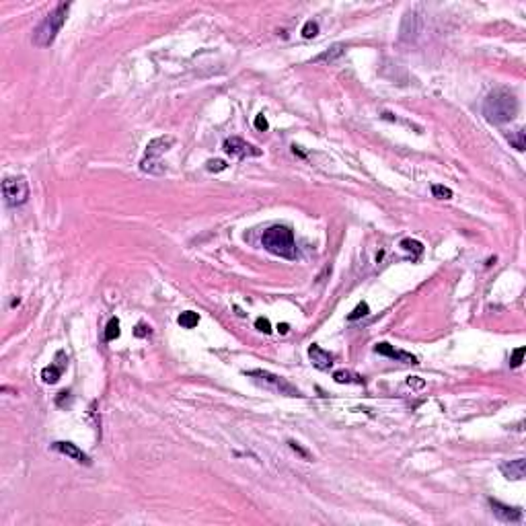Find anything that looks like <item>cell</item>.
Returning a JSON list of instances; mask_svg holds the SVG:
<instances>
[{
  "label": "cell",
  "mask_w": 526,
  "mask_h": 526,
  "mask_svg": "<svg viewBox=\"0 0 526 526\" xmlns=\"http://www.w3.org/2000/svg\"><path fill=\"white\" fill-rule=\"evenodd\" d=\"M518 109H520V105H518L516 95L506 86L493 88L489 95L485 97V101H483V115H485V119L489 123H496V126L512 121L518 115Z\"/></svg>",
  "instance_id": "6da1fadb"
},
{
  "label": "cell",
  "mask_w": 526,
  "mask_h": 526,
  "mask_svg": "<svg viewBox=\"0 0 526 526\" xmlns=\"http://www.w3.org/2000/svg\"><path fill=\"white\" fill-rule=\"evenodd\" d=\"M261 245L265 251H269L277 257H284V259H296V255H298L294 230L286 224H275V226H269L267 230H263Z\"/></svg>",
  "instance_id": "7a4b0ae2"
},
{
  "label": "cell",
  "mask_w": 526,
  "mask_h": 526,
  "mask_svg": "<svg viewBox=\"0 0 526 526\" xmlns=\"http://www.w3.org/2000/svg\"><path fill=\"white\" fill-rule=\"evenodd\" d=\"M68 11H70V3H58V5L54 7V11H50V13L43 17V21H41V23L35 27V31H33V43H35L37 47H50V45L56 41L62 25L66 23Z\"/></svg>",
  "instance_id": "3957f363"
},
{
  "label": "cell",
  "mask_w": 526,
  "mask_h": 526,
  "mask_svg": "<svg viewBox=\"0 0 526 526\" xmlns=\"http://www.w3.org/2000/svg\"><path fill=\"white\" fill-rule=\"evenodd\" d=\"M173 144H175L173 136H159V138L150 140L146 146V152H144V159L140 161V169L150 175H163L165 167L161 163V154H165Z\"/></svg>",
  "instance_id": "277c9868"
},
{
  "label": "cell",
  "mask_w": 526,
  "mask_h": 526,
  "mask_svg": "<svg viewBox=\"0 0 526 526\" xmlns=\"http://www.w3.org/2000/svg\"><path fill=\"white\" fill-rule=\"evenodd\" d=\"M245 374L255 378L259 385H263L265 389H269L273 393H280V395H286V397H302L300 391L294 385H290L286 378L277 376L273 372H267V370H249V372H245Z\"/></svg>",
  "instance_id": "5b68a950"
},
{
  "label": "cell",
  "mask_w": 526,
  "mask_h": 526,
  "mask_svg": "<svg viewBox=\"0 0 526 526\" xmlns=\"http://www.w3.org/2000/svg\"><path fill=\"white\" fill-rule=\"evenodd\" d=\"M29 181L25 177H5L3 181V196H5V204L11 206V208H17V206H23L27 200H29Z\"/></svg>",
  "instance_id": "8992f818"
},
{
  "label": "cell",
  "mask_w": 526,
  "mask_h": 526,
  "mask_svg": "<svg viewBox=\"0 0 526 526\" xmlns=\"http://www.w3.org/2000/svg\"><path fill=\"white\" fill-rule=\"evenodd\" d=\"M222 150L230 157H238V159H247V157H261V148L245 142L243 138L238 136H232V138H226L224 144H222Z\"/></svg>",
  "instance_id": "52a82bcc"
},
{
  "label": "cell",
  "mask_w": 526,
  "mask_h": 526,
  "mask_svg": "<svg viewBox=\"0 0 526 526\" xmlns=\"http://www.w3.org/2000/svg\"><path fill=\"white\" fill-rule=\"evenodd\" d=\"M489 506H491L493 514H496L502 522H522V518H524V514H522L520 508H516V506H508V504H502V502L493 500V498H489Z\"/></svg>",
  "instance_id": "ba28073f"
},
{
  "label": "cell",
  "mask_w": 526,
  "mask_h": 526,
  "mask_svg": "<svg viewBox=\"0 0 526 526\" xmlns=\"http://www.w3.org/2000/svg\"><path fill=\"white\" fill-rule=\"evenodd\" d=\"M52 448H54L56 452H60V454H64V456H68V458L80 462V465H90L88 454H84V452H82L76 444H72V442H54Z\"/></svg>",
  "instance_id": "9c48e42d"
},
{
  "label": "cell",
  "mask_w": 526,
  "mask_h": 526,
  "mask_svg": "<svg viewBox=\"0 0 526 526\" xmlns=\"http://www.w3.org/2000/svg\"><path fill=\"white\" fill-rule=\"evenodd\" d=\"M500 471H502V475H504L506 479L520 481V479H524V475H526V460H524V458H516V460L502 462Z\"/></svg>",
  "instance_id": "30bf717a"
},
{
  "label": "cell",
  "mask_w": 526,
  "mask_h": 526,
  "mask_svg": "<svg viewBox=\"0 0 526 526\" xmlns=\"http://www.w3.org/2000/svg\"><path fill=\"white\" fill-rule=\"evenodd\" d=\"M62 358H64V352H58V354H56V362H58V364H50V366H45V368L41 370V380H43L45 385H56V382L60 380L62 370L66 368V362H60Z\"/></svg>",
  "instance_id": "8fae6325"
},
{
  "label": "cell",
  "mask_w": 526,
  "mask_h": 526,
  "mask_svg": "<svg viewBox=\"0 0 526 526\" xmlns=\"http://www.w3.org/2000/svg\"><path fill=\"white\" fill-rule=\"evenodd\" d=\"M308 358H311L313 366L319 368V370H329V368L333 366V356H331L329 352H325V350H323L321 346H317V344H313L311 348H308Z\"/></svg>",
  "instance_id": "7c38bea8"
},
{
  "label": "cell",
  "mask_w": 526,
  "mask_h": 526,
  "mask_svg": "<svg viewBox=\"0 0 526 526\" xmlns=\"http://www.w3.org/2000/svg\"><path fill=\"white\" fill-rule=\"evenodd\" d=\"M374 352L380 354V356H387V358L399 360V362H411V364H417V358H415V356H411V354H407V352H403V350H395V348H393L391 344H387V342L376 344Z\"/></svg>",
  "instance_id": "4fadbf2b"
},
{
  "label": "cell",
  "mask_w": 526,
  "mask_h": 526,
  "mask_svg": "<svg viewBox=\"0 0 526 526\" xmlns=\"http://www.w3.org/2000/svg\"><path fill=\"white\" fill-rule=\"evenodd\" d=\"M346 50H348V47H346L344 43H333L331 47H327L325 52H321L319 56H315L311 62H313V64H333L335 60H339V58L346 54Z\"/></svg>",
  "instance_id": "5bb4252c"
},
{
  "label": "cell",
  "mask_w": 526,
  "mask_h": 526,
  "mask_svg": "<svg viewBox=\"0 0 526 526\" xmlns=\"http://www.w3.org/2000/svg\"><path fill=\"white\" fill-rule=\"evenodd\" d=\"M333 380H335V382H339V385H350V382L362 385V382H364V380H362L358 374L350 372V370H337V372H333Z\"/></svg>",
  "instance_id": "9a60e30c"
},
{
  "label": "cell",
  "mask_w": 526,
  "mask_h": 526,
  "mask_svg": "<svg viewBox=\"0 0 526 526\" xmlns=\"http://www.w3.org/2000/svg\"><path fill=\"white\" fill-rule=\"evenodd\" d=\"M177 323H179L183 329H194V327L200 323V315H198V313H194V311H185V313H181V315H179Z\"/></svg>",
  "instance_id": "2e32d148"
},
{
  "label": "cell",
  "mask_w": 526,
  "mask_h": 526,
  "mask_svg": "<svg viewBox=\"0 0 526 526\" xmlns=\"http://www.w3.org/2000/svg\"><path fill=\"white\" fill-rule=\"evenodd\" d=\"M119 333H121V329H119V319H117V317L109 319V323H107V327H105V342H113V339L119 337Z\"/></svg>",
  "instance_id": "e0dca14e"
},
{
  "label": "cell",
  "mask_w": 526,
  "mask_h": 526,
  "mask_svg": "<svg viewBox=\"0 0 526 526\" xmlns=\"http://www.w3.org/2000/svg\"><path fill=\"white\" fill-rule=\"evenodd\" d=\"M317 33H319V23L317 21H306L304 27H302V37L313 39V37H317Z\"/></svg>",
  "instance_id": "ac0fdd59"
},
{
  "label": "cell",
  "mask_w": 526,
  "mask_h": 526,
  "mask_svg": "<svg viewBox=\"0 0 526 526\" xmlns=\"http://www.w3.org/2000/svg\"><path fill=\"white\" fill-rule=\"evenodd\" d=\"M432 194H434V198H438V200H452V189L450 187H446V185H432Z\"/></svg>",
  "instance_id": "d6986e66"
},
{
  "label": "cell",
  "mask_w": 526,
  "mask_h": 526,
  "mask_svg": "<svg viewBox=\"0 0 526 526\" xmlns=\"http://www.w3.org/2000/svg\"><path fill=\"white\" fill-rule=\"evenodd\" d=\"M508 140H510V144L516 148V150H524V130L520 128V130H516L514 134H508Z\"/></svg>",
  "instance_id": "ffe728a7"
},
{
  "label": "cell",
  "mask_w": 526,
  "mask_h": 526,
  "mask_svg": "<svg viewBox=\"0 0 526 526\" xmlns=\"http://www.w3.org/2000/svg\"><path fill=\"white\" fill-rule=\"evenodd\" d=\"M401 247H403L405 251H413L415 255H421V251H423V245H421L419 241H413V238H405V241H401Z\"/></svg>",
  "instance_id": "44dd1931"
},
{
  "label": "cell",
  "mask_w": 526,
  "mask_h": 526,
  "mask_svg": "<svg viewBox=\"0 0 526 526\" xmlns=\"http://www.w3.org/2000/svg\"><path fill=\"white\" fill-rule=\"evenodd\" d=\"M370 313V308H368V304L366 302H360L354 311L348 315V321H358V319H362V317H366Z\"/></svg>",
  "instance_id": "7402d4cb"
},
{
  "label": "cell",
  "mask_w": 526,
  "mask_h": 526,
  "mask_svg": "<svg viewBox=\"0 0 526 526\" xmlns=\"http://www.w3.org/2000/svg\"><path fill=\"white\" fill-rule=\"evenodd\" d=\"M228 165H226V161H222V159H216V161H208L206 163V169L208 171H212V173H218V171H224Z\"/></svg>",
  "instance_id": "603a6c76"
},
{
  "label": "cell",
  "mask_w": 526,
  "mask_h": 526,
  "mask_svg": "<svg viewBox=\"0 0 526 526\" xmlns=\"http://www.w3.org/2000/svg\"><path fill=\"white\" fill-rule=\"evenodd\" d=\"M522 358H524V348H516L512 352V358H510V366L512 368H518L522 364Z\"/></svg>",
  "instance_id": "cb8c5ba5"
},
{
  "label": "cell",
  "mask_w": 526,
  "mask_h": 526,
  "mask_svg": "<svg viewBox=\"0 0 526 526\" xmlns=\"http://www.w3.org/2000/svg\"><path fill=\"white\" fill-rule=\"evenodd\" d=\"M255 327H257L259 331H263V333H271V323H269L265 317H257V319H255Z\"/></svg>",
  "instance_id": "d4e9b609"
},
{
  "label": "cell",
  "mask_w": 526,
  "mask_h": 526,
  "mask_svg": "<svg viewBox=\"0 0 526 526\" xmlns=\"http://www.w3.org/2000/svg\"><path fill=\"white\" fill-rule=\"evenodd\" d=\"M255 128L259 130V132H265L267 128H269V123H267V119H265V115L263 113H259V115H255Z\"/></svg>",
  "instance_id": "484cf974"
},
{
  "label": "cell",
  "mask_w": 526,
  "mask_h": 526,
  "mask_svg": "<svg viewBox=\"0 0 526 526\" xmlns=\"http://www.w3.org/2000/svg\"><path fill=\"white\" fill-rule=\"evenodd\" d=\"M288 444H290V448H292V450H294V452H298V454H300V456H302V458H306V460H308V458H311V454H308V452H306V450H304V448H302V446H300V444H298V442H294V440H290V442H288Z\"/></svg>",
  "instance_id": "4316f807"
},
{
  "label": "cell",
  "mask_w": 526,
  "mask_h": 526,
  "mask_svg": "<svg viewBox=\"0 0 526 526\" xmlns=\"http://www.w3.org/2000/svg\"><path fill=\"white\" fill-rule=\"evenodd\" d=\"M134 333H136V337H146V335H150V327H146L144 323H138Z\"/></svg>",
  "instance_id": "83f0119b"
},
{
  "label": "cell",
  "mask_w": 526,
  "mask_h": 526,
  "mask_svg": "<svg viewBox=\"0 0 526 526\" xmlns=\"http://www.w3.org/2000/svg\"><path fill=\"white\" fill-rule=\"evenodd\" d=\"M407 385H409V387H411V385H413V387H423V380H417V376H411V378L407 380Z\"/></svg>",
  "instance_id": "f1b7e54d"
},
{
  "label": "cell",
  "mask_w": 526,
  "mask_h": 526,
  "mask_svg": "<svg viewBox=\"0 0 526 526\" xmlns=\"http://www.w3.org/2000/svg\"><path fill=\"white\" fill-rule=\"evenodd\" d=\"M277 331H280V333H288V325H286V323H282V325H277Z\"/></svg>",
  "instance_id": "f546056e"
}]
</instances>
